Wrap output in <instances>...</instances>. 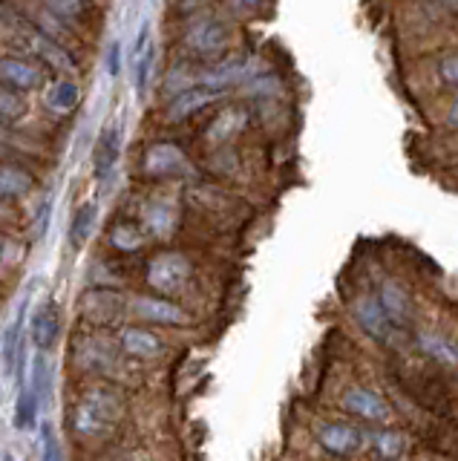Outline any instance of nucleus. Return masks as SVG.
<instances>
[{"mask_svg": "<svg viewBox=\"0 0 458 461\" xmlns=\"http://www.w3.org/2000/svg\"><path fill=\"white\" fill-rule=\"evenodd\" d=\"M21 323H23V309L18 312V317L12 321V326L6 329L4 338V360H6V372L12 375L18 364V346H21Z\"/></svg>", "mask_w": 458, "mask_h": 461, "instance_id": "25", "label": "nucleus"}, {"mask_svg": "<svg viewBox=\"0 0 458 461\" xmlns=\"http://www.w3.org/2000/svg\"><path fill=\"white\" fill-rule=\"evenodd\" d=\"M78 98H81L78 84L64 78V81H55L47 90V107L55 113H73L78 107Z\"/></svg>", "mask_w": 458, "mask_h": 461, "instance_id": "20", "label": "nucleus"}, {"mask_svg": "<svg viewBox=\"0 0 458 461\" xmlns=\"http://www.w3.org/2000/svg\"><path fill=\"white\" fill-rule=\"evenodd\" d=\"M4 461H15V458H12V456H6V458H4Z\"/></svg>", "mask_w": 458, "mask_h": 461, "instance_id": "35", "label": "nucleus"}, {"mask_svg": "<svg viewBox=\"0 0 458 461\" xmlns=\"http://www.w3.org/2000/svg\"><path fill=\"white\" fill-rule=\"evenodd\" d=\"M32 393L38 398V403H44L49 398V386H52V372H49V360L44 352H38L35 360H32Z\"/></svg>", "mask_w": 458, "mask_h": 461, "instance_id": "24", "label": "nucleus"}, {"mask_svg": "<svg viewBox=\"0 0 458 461\" xmlns=\"http://www.w3.org/2000/svg\"><path fill=\"white\" fill-rule=\"evenodd\" d=\"M6 213H9V211H6V202H0V220H4Z\"/></svg>", "mask_w": 458, "mask_h": 461, "instance_id": "32", "label": "nucleus"}, {"mask_svg": "<svg viewBox=\"0 0 458 461\" xmlns=\"http://www.w3.org/2000/svg\"><path fill=\"white\" fill-rule=\"evenodd\" d=\"M222 93H213V90H205V86H188V90H182L174 95V101L167 104V122H184L196 115L199 110H205L208 104H213Z\"/></svg>", "mask_w": 458, "mask_h": 461, "instance_id": "11", "label": "nucleus"}, {"mask_svg": "<svg viewBox=\"0 0 458 461\" xmlns=\"http://www.w3.org/2000/svg\"><path fill=\"white\" fill-rule=\"evenodd\" d=\"M40 81H44V76H40V69L35 64L15 55L0 58V86L15 93H32L40 86Z\"/></svg>", "mask_w": 458, "mask_h": 461, "instance_id": "7", "label": "nucleus"}, {"mask_svg": "<svg viewBox=\"0 0 458 461\" xmlns=\"http://www.w3.org/2000/svg\"><path fill=\"white\" fill-rule=\"evenodd\" d=\"M21 41L26 43V47H30L32 55H38L40 61L49 64V69H55V72H73L76 69V61L67 55V50L61 47V43L47 38L44 32H40V29H23Z\"/></svg>", "mask_w": 458, "mask_h": 461, "instance_id": "6", "label": "nucleus"}, {"mask_svg": "<svg viewBox=\"0 0 458 461\" xmlns=\"http://www.w3.org/2000/svg\"><path fill=\"white\" fill-rule=\"evenodd\" d=\"M153 67H156V43L150 41L148 47L133 58V78H136V93L139 95L148 93L150 78H153Z\"/></svg>", "mask_w": 458, "mask_h": 461, "instance_id": "22", "label": "nucleus"}, {"mask_svg": "<svg viewBox=\"0 0 458 461\" xmlns=\"http://www.w3.org/2000/svg\"><path fill=\"white\" fill-rule=\"evenodd\" d=\"M355 321L361 323V329L372 340H386L392 335V326H390V321H386L378 297H361V300H357L355 303Z\"/></svg>", "mask_w": 458, "mask_h": 461, "instance_id": "13", "label": "nucleus"}, {"mask_svg": "<svg viewBox=\"0 0 458 461\" xmlns=\"http://www.w3.org/2000/svg\"><path fill=\"white\" fill-rule=\"evenodd\" d=\"M188 43L196 55H220L228 47V29L220 21H202L188 32Z\"/></svg>", "mask_w": 458, "mask_h": 461, "instance_id": "14", "label": "nucleus"}, {"mask_svg": "<svg viewBox=\"0 0 458 461\" xmlns=\"http://www.w3.org/2000/svg\"><path fill=\"white\" fill-rule=\"evenodd\" d=\"M242 124H246V113H242V110H228V113L217 115V122L211 124L208 139L211 141H228V139H234V133Z\"/></svg>", "mask_w": 458, "mask_h": 461, "instance_id": "23", "label": "nucleus"}, {"mask_svg": "<svg viewBox=\"0 0 458 461\" xmlns=\"http://www.w3.org/2000/svg\"><path fill=\"white\" fill-rule=\"evenodd\" d=\"M121 141H124V127L121 122L112 119L110 124L102 127L95 141V150H93V170H95V179H107L112 170L119 165V156H121Z\"/></svg>", "mask_w": 458, "mask_h": 461, "instance_id": "3", "label": "nucleus"}, {"mask_svg": "<svg viewBox=\"0 0 458 461\" xmlns=\"http://www.w3.org/2000/svg\"><path fill=\"white\" fill-rule=\"evenodd\" d=\"M40 441H44V461H64L61 444L55 438V429L49 424H44V429H40Z\"/></svg>", "mask_w": 458, "mask_h": 461, "instance_id": "29", "label": "nucleus"}, {"mask_svg": "<svg viewBox=\"0 0 458 461\" xmlns=\"http://www.w3.org/2000/svg\"><path fill=\"white\" fill-rule=\"evenodd\" d=\"M121 352L130 355V357H141V360H150V357H159L165 352V343L159 335H153L150 329H141V326H127L121 331Z\"/></svg>", "mask_w": 458, "mask_h": 461, "instance_id": "12", "label": "nucleus"}, {"mask_svg": "<svg viewBox=\"0 0 458 461\" xmlns=\"http://www.w3.org/2000/svg\"><path fill=\"white\" fill-rule=\"evenodd\" d=\"M61 335V309L55 300L40 303V306L32 312V321H30V340L38 346L40 352H47L55 346Z\"/></svg>", "mask_w": 458, "mask_h": 461, "instance_id": "5", "label": "nucleus"}, {"mask_svg": "<svg viewBox=\"0 0 458 461\" xmlns=\"http://www.w3.org/2000/svg\"><path fill=\"white\" fill-rule=\"evenodd\" d=\"M4 249H6V240H0V259H4Z\"/></svg>", "mask_w": 458, "mask_h": 461, "instance_id": "34", "label": "nucleus"}, {"mask_svg": "<svg viewBox=\"0 0 458 461\" xmlns=\"http://www.w3.org/2000/svg\"><path fill=\"white\" fill-rule=\"evenodd\" d=\"M441 76L447 81V86H455L458 81V61H455V52H447L441 58Z\"/></svg>", "mask_w": 458, "mask_h": 461, "instance_id": "30", "label": "nucleus"}, {"mask_svg": "<svg viewBox=\"0 0 458 461\" xmlns=\"http://www.w3.org/2000/svg\"><path fill=\"white\" fill-rule=\"evenodd\" d=\"M260 0H242V6H256Z\"/></svg>", "mask_w": 458, "mask_h": 461, "instance_id": "33", "label": "nucleus"}, {"mask_svg": "<svg viewBox=\"0 0 458 461\" xmlns=\"http://www.w3.org/2000/svg\"><path fill=\"white\" fill-rule=\"evenodd\" d=\"M26 115V101L15 93L0 86V122H18Z\"/></svg>", "mask_w": 458, "mask_h": 461, "instance_id": "26", "label": "nucleus"}, {"mask_svg": "<svg viewBox=\"0 0 458 461\" xmlns=\"http://www.w3.org/2000/svg\"><path fill=\"white\" fill-rule=\"evenodd\" d=\"M0 153H4V148H0Z\"/></svg>", "mask_w": 458, "mask_h": 461, "instance_id": "36", "label": "nucleus"}, {"mask_svg": "<svg viewBox=\"0 0 458 461\" xmlns=\"http://www.w3.org/2000/svg\"><path fill=\"white\" fill-rule=\"evenodd\" d=\"M95 220H98V205L95 202H84V205L73 213V222H69V249L81 251L87 240L95 230Z\"/></svg>", "mask_w": 458, "mask_h": 461, "instance_id": "18", "label": "nucleus"}, {"mask_svg": "<svg viewBox=\"0 0 458 461\" xmlns=\"http://www.w3.org/2000/svg\"><path fill=\"white\" fill-rule=\"evenodd\" d=\"M107 72L110 76H119L121 72V43L119 41H112L107 50Z\"/></svg>", "mask_w": 458, "mask_h": 461, "instance_id": "31", "label": "nucleus"}, {"mask_svg": "<svg viewBox=\"0 0 458 461\" xmlns=\"http://www.w3.org/2000/svg\"><path fill=\"white\" fill-rule=\"evenodd\" d=\"M119 421V401L116 395L104 393V389H95V393H87L81 398V403L73 412V427L78 436H104Z\"/></svg>", "mask_w": 458, "mask_h": 461, "instance_id": "1", "label": "nucleus"}, {"mask_svg": "<svg viewBox=\"0 0 458 461\" xmlns=\"http://www.w3.org/2000/svg\"><path fill=\"white\" fill-rule=\"evenodd\" d=\"M44 4L49 6V12H55L58 18L64 21H81L84 14L90 12V0H44Z\"/></svg>", "mask_w": 458, "mask_h": 461, "instance_id": "27", "label": "nucleus"}, {"mask_svg": "<svg viewBox=\"0 0 458 461\" xmlns=\"http://www.w3.org/2000/svg\"><path fill=\"white\" fill-rule=\"evenodd\" d=\"M176 208L170 205V202L159 199V202H150V205L145 208V225L148 230L156 237V240H165L174 234V228H176Z\"/></svg>", "mask_w": 458, "mask_h": 461, "instance_id": "17", "label": "nucleus"}, {"mask_svg": "<svg viewBox=\"0 0 458 461\" xmlns=\"http://www.w3.org/2000/svg\"><path fill=\"white\" fill-rule=\"evenodd\" d=\"M188 280H191V263H188V257H184V254L165 251V254L150 259V266H148V285L159 297L179 294Z\"/></svg>", "mask_w": 458, "mask_h": 461, "instance_id": "2", "label": "nucleus"}, {"mask_svg": "<svg viewBox=\"0 0 458 461\" xmlns=\"http://www.w3.org/2000/svg\"><path fill=\"white\" fill-rule=\"evenodd\" d=\"M133 312L148 323H159V326H184L191 321L176 303H170L167 297L159 294H148V297H139L133 303Z\"/></svg>", "mask_w": 458, "mask_h": 461, "instance_id": "9", "label": "nucleus"}, {"mask_svg": "<svg viewBox=\"0 0 458 461\" xmlns=\"http://www.w3.org/2000/svg\"><path fill=\"white\" fill-rule=\"evenodd\" d=\"M320 444L335 456H349L361 447V432L352 424H326L320 429Z\"/></svg>", "mask_w": 458, "mask_h": 461, "instance_id": "15", "label": "nucleus"}, {"mask_svg": "<svg viewBox=\"0 0 458 461\" xmlns=\"http://www.w3.org/2000/svg\"><path fill=\"white\" fill-rule=\"evenodd\" d=\"M38 398L32 393V386L21 384V393H18V403H15V427L18 429H32L38 421Z\"/></svg>", "mask_w": 458, "mask_h": 461, "instance_id": "21", "label": "nucleus"}, {"mask_svg": "<svg viewBox=\"0 0 458 461\" xmlns=\"http://www.w3.org/2000/svg\"><path fill=\"white\" fill-rule=\"evenodd\" d=\"M343 410L364 418V421H375V424H383L390 421V403H386L378 393H372V389H364V386H352L346 389V395H343Z\"/></svg>", "mask_w": 458, "mask_h": 461, "instance_id": "4", "label": "nucleus"}, {"mask_svg": "<svg viewBox=\"0 0 458 461\" xmlns=\"http://www.w3.org/2000/svg\"><path fill=\"white\" fill-rule=\"evenodd\" d=\"M375 450L383 458H398L400 453H404V436H400V432H392V429L378 432V436H375Z\"/></svg>", "mask_w": 458, "mask_h": 461, "instance_id": "28", "label": "nucleus"}, {"mask_svg": "<svg viewBox=\"0 0 458 461\" xmlns=\"http://www.w3.org/2000/svg\"><path fill=\"white\" fill-rule=\"evenodd\" d=\"M110 242L116 245L119 251L133 254V251L141 249V245H145V228H141L139 222H133V220H119V222H112V228H110Z\"/></svg>", "mask_w": 458, "mask_h": 461, "instance_id": "19", "label": "nucleus"}, {"mask_svg": "<svg viewBox=\"0 0 458 461\" xmlns=\"http://www.w3.org/2000/svg\"><path fill=\"white\" fill-rule=\"evenodd\" d=\"M191 165H188V156H184L176 144L170 141H162V144H153V148L145 153V173L148 176H179L184 173Z\"/></svg>", "mask_w": 458, "mask_h": 461, "instance_id": "8", "label": "nucleus"}, {"mask_svg": "<svg viewBox=\"0 0 458 461\" xmlns=\"http://www.w3.org/2000/svg\"><path fill=\"white\" fill-rule=\"evenodd\" d=\"M32 173H26L18 165H9V162H0V202L6 199H21L32 191Z\"/></svg>", "mask_w": 458, "mask_h": 461, "instance_id": "16", "label": "nucleus"}, {"mask_svg": "<svg viewBox=\"0 0 458 461\" xmlns=\"http://www.w3.org/2000/svg\"><path fill=\"white\" fill-rule=\"evenodd\" d=\"M381 309L386 314V321H390V326H398V329H407L412 321H415V309H412V297L400 288L395 280H386L381 285Z\"/></svg>", "mask_w": 458, "mask_h": 461, "instance_id": "10", "label": "nucleus"}]
</instances>
